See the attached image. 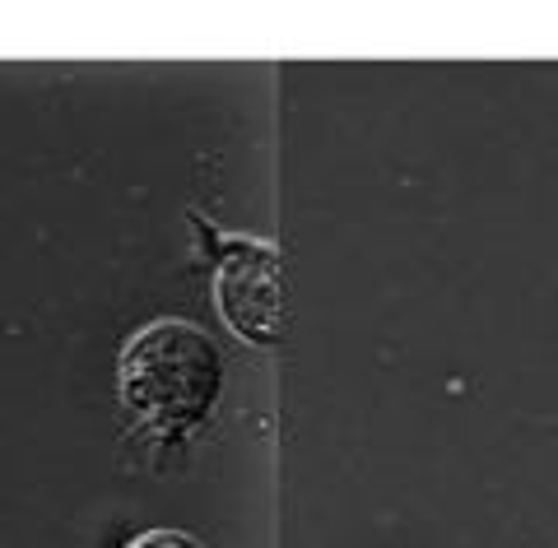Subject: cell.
Instances as JSON below:
<instances>
[{
  "mask_svg": "<svg viewBox=\"0 0 558 548\" xmlns=\"http://www.w3.org/2000/svg\"><path fill=\"white\" fill-rule=\"evenodd\" d=\"M219 349L196 326L154 321L121 353V395L159 428H186L219 400Z\"/></svg>",
  "mask_w": 558,
  "mask_h": 548,
  "instance_id": "6da1fadb",
  "label": "cell"
},
{
  "mask_svg": "<svg viewBox=\"0 0 558 548\" xmlns=\"http://www.w3.org/2000/svg\"><path fill=\"white\" fill-rule=\"evenodd\" d=\"M219 312L238 334L256 344H270L289 326V275L284 256L266 242H238L219 265L215 279Z\"/></svg>",
  "mask_w": 558,
  "mask_h": 548,
  "instance_id": "7a4b0ae2",
  "label": "cell"
},
{
  "mask_svg": "<svg viewBox=\"0 0 558 548\" xmlns=\"http://www.w3.org/2000/svg\"><path fill=\"white\" fill-rule=\"evenodd\" d=\"M131 548H205V544L182 535V529H149V535H140Z\"/></svg>",
  "mask_w": 558,
  "mask_h": 548,
  "instance_id": "3957f363",
  "label": "cell"
}]
</instances>
